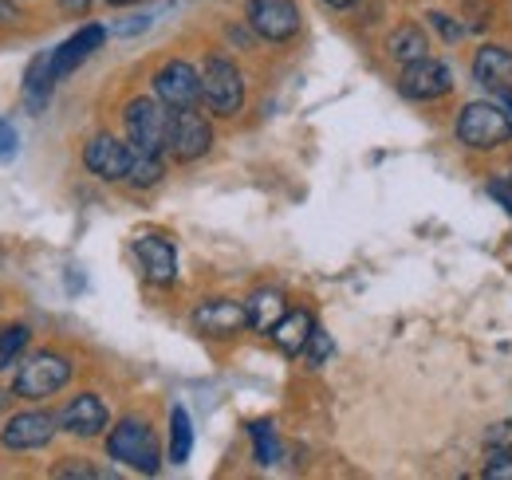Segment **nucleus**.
<instances>
[{
  "label": "nucleus",
  "mask_w": 512,
  "mask_h": 480,
  "mask_svg": "<svg viewBox=\"0 0 512 480\" xmlns=\"http://www.w3.org/2000/svg\"><path fill=\"white\" fill-rule=\"evenodd\" d=\"M60 425L71 437H99L107 429V406L95 394H75L60 414Z\"/></svg>",
  "instance_id": "nucleus-15"
},
{
  "label": "nucleus",
  "mask_w": 512,
  "mask_h": 480,
  "mask_svg": "<svg viewBox=\"0 0 512 480\" xmlns=\"http://www.w3.org/2000/svg\"><path fill=\"white\" fill-rule=\"evenodd\" d=\"M103 40H107V28H103V24H87V28H79L71 40H64V44L52 52V75H56V83H60L64 75H71L91 52H99Z\"/></svg>",
  "instance_id": "nucleus-14"
},
{
  "label": "nucleus",
  "mask_w": 512,
  "mask_h": 480,
  "mask_svg": "<svg viewBox=\"0 0 512 480\" xmlns=\"http://www.w3.org/2000/svg\"><path fill=\"white\" fill-rule=\"evenodd\" d=\"M213 146V126L205 115H197V107L170 111V130H166V150L178 162H197L201 154H209Z\"/></svg>",
  "instance_id": "nucleus-6"
},
{
  "label": "nucleus",
  "mask_w": 512,
  "mask_h": 480,
  "mask_svg": "<svg viewBox=\"0 0 512 480\" xmlns=\"http://www.w3.org/2000/svg\"><path fill=\"white\" fill-rule=\"evenodd\" d=\"M123 122H127V138L138 154H162L166 150V130H170V107L154 95V99H130L127 111H123Z\"/></svg>",
  "instance_id": "nucleus-4"
},
{
  "label": "nucleus",
  "mask_w": 512,
  "mask_h": 480,
  "mask_svg": "<svg viewBox=\"0 0 512 480\" xmlns=\"http://www.w3.org/2000/svg\"><path fill=\"white\" fill-rule=\"evenodd\" d=\"M162 178V154H138L134 150V158H130V170H127V181L134 189H150V185H158Z\"/></svg>",
  "instance_id": "nucleus-22"
},
{
  "label": "nucleus",
  "mask_w": 512,
  "mask_h": 480,
  "mask_svg": "<svg viewBox=\"0 0 512 480\" xmlns=\"http://www.w3.org/2000/svg\"><path fill=\"white\" fill-rule=\"evenodd\" d=\"M253 445H256V465H276L280 457V441H276V429L268 421H253Z\"/></svg>",
  "instance_id": "nucleus-23"
},
{
  "label": "nucleus",
  "mask_w": 512,
  "mask_h": 480,
  "mask_svg": "<svg viewBox=\"0 0 512 480\" xmlns=\"http://www.w3.org/2000/svg\"><path fill=\"white\" fill-rule=\"evenodd\" d=\"M327 355H331V339H327L323 327H316L312 339H308V347H304V359H308V366H323Z\"/></svg>",
  "instance_id": "nucleus-27"
},
{
  "label": "nucleus",
  "mask_w": 512,
  "mask_h": 480,
  "mask_svg": "<svg viewBox=\"0 0 512 480\" xmlns=\"http://www.w3.org/2000/svg\"><path fill=\"white\" fill-rule=\"evenodd\" d=\"M489 197H493V201H497V205H501V209L512 217V178H493V181H489Z\"/></svg>",
  "instance_id": "nucleus-29"
},
{
  "label": "nucleus",
  "mask_w": 512,
  "mask_h": 480,
  "mask_svg": "<svg viewBox=\"0 0 512 480\" xmlns=\"http://www.w3.org/2000/svg\"><path fill=\"white\" fill-rule=\"evenodd\" d=\"M107 453H111V461H123L127 469L146 473V477H154V473L162 469L158 437H154V429H150L146 421H138V418L119 421V425L111 429V437H107Z\"/></svg>",
  "instance_id": "nucleus-2"
},
{
  "label": "nucleus",
  "mask_w": 512,
  "mask_h": 480,
  "mask_svg": "<svg viewBox=\"0 0 512 480\" xmlns=\"http://www.w3.org/2000/svg\"><path fill=\"white\" fill-rule=\"evenodd\" d=\"M312 331H316V323H312V315H308V311H288V315H284L268 335H272V343H276L284 355H304V347H308Z\"/></svg>",
  "instance_id": "nucleus-17"
},
{
  "label": "nucleus",
  "mask_w": 512,
  "mask_h": 480,
  "mask_svg": "<svg viewBox=\"0 0 512 480\" xmlns=\"http://www.w3.org/2000/svg\"><path fill=\"white\" fill-rule=\"evenodd\" d=\"M60 8H64V12H71V16H83V12L91 8V0H60Z\"/></svg>",
  "instance_id": "nucleus-33"
},
{
  "label": "nucleus",
  "mask_w": 512,
  "mask_h": 480,
  "mask_svg": "<svg viewBox=\"0 0 512 480\" xmlns=\"http://www.w3.org/2000/svg\"><path fill=\"white\" fill-rule=\"evenodd\" d=\"M453 130H457V142L469 150H497L512 138V115L493 99H477L461 107Z\"/></svg>",
  "instance_id": "nucleus-1"
},
{
  "label": "nucleus",
  "mask_w": 512,
  "mask_h": 480,
  "mask_svg": "<svg viewBox=\"0 0 512 480\" xmlns=\"http://www.w3.org/2000/svg\"><path fill=\"white\" fill-rule=\"evenodd\" d=\"M134 256L142 264V276L154 284V288H170L178 280V252H174V240L158 237V233H146V237L134 240Z\"/></svg>",
  "instance_id": "nucleus-10"
},
{
  "label": "nucleus",
  "mask_w": 512,
  "mask_h": 480,
  "mask_svg": "<svg viewBox=\"0 0 512 480\" xmlns=\"http://www.w3.org/2000/svg\"><path fill=\"white\" fill-rule=\"evenodd\" d=\"M52 83H56V75H52V52H44V56H36V60L28 63V75H24V103H28L32 111H44V103H48V95H52Z\"/></svg>",
  "instance_id": "nucleus-20"
},
{
  "label": "nucleus",
  "mask_w": 512,
  "mask_h": 480,
  "mask_svg": "<svg viewBox=\"0 0 512 480\" xmlns=\"http://www.w3.org/2000/svg\"><path fill=\"white\" fill-rule=\"evenodd\" d=\"M12 150H16V130L0 119V158H8Z\"/></svg>",
  "instance_id": "nucleus-32"
},
{
  "label": "nucleus",
  "mask_w": 512,
  "mask_h": 480,
  "mask_svg": "<svg viewBox=\"0 0 512 480\" xmlns=\"http://www.w3.org/2000/svg\"><path fill=\"white\" fill-rule=\"evenodd\" d=\"M331 8H347V4H355V0H327Z\"/></svg>",
  "instance_id": "nucleus-35"
},
{
  "label": "nucleus",
  "mask_w": 512,
  "mask_h": 480,
  "mask_svg": "<svg viewBox=\"0 0 512 480\" xmlns=\"http://www.w3.org/2000/svg\"><path fill=\"white\" fill-rule=\"evenodd\" d=\"M245 16H249L256 36H264L272 44H284L300 32V12H296L292 0H249Z\"/></svg>",
  "instance_id": "nucleus-8"
},
{
  "label": "nucleus",
  "mask_w": 512,
  "mask_h": 480,
  "mask_svg": "<svg viewBox=\"0 0 512 480\" xmlns=\"http://www.w3.org/2000/svg\"><path fill=\"white\" fill-rule=\"evenodd\" d=\"M130 158H134V146H123L115 134H95L83 150V166L103 181H127Z\"/></svg>",
  "instance_id": "nucleus-11"
},
{
  "label": "nucleus",
  "mask_w": 512,
  "mask_h": 480,
  "mask_svg": "<svg viewBox=\"0 0 512 480\" xmlns=\"http://www.w3.org/2000/svg\"><path fill=\"white\" fill-rule=\"evenodd\" d=\"M190 449H193V425L186 406H174L170 410V461L174 465H186L190 461Z\"/></svg>",
  "instance_id": "nucleus-21"
},
{
  "label": "nucleus",
  "mask_w": 512,
  "mask_h": 480,
  "mask_svg": "<svg viewBox=\"0 0 512 480\" xmlns=\"http://www.w3.org/2000/svg\"><path fill=\"white\" fill-rule=\"evenodd\" d=\"M386 56L406 67V63L430 56V40H426V32H422L418 24H402L398 32H390V40H386Z\"/></svg>",
  "instance_id": "nucleus-19"
},
{
  "label": "nucleus",
  "mask_w": 512,
  "mask_h": 480,
  "mask_svg": "<svg viewBox=\"0 0 512 480\" xmlns=\"http://www.w3.org/2000/svg\"><path fill=\"white\" fill-rule=\"evenodd\" d=\"M193 327L209 339H229L241 327H249V307L237 300H205L193 311Z\"/></svg>",
  "instance_id": "nucleus-12"
},
{
  "label": "nucleus",
  "mask_w": 512,
  "mask_h": 480,
  "mask_svg": "<svg viewBox=\"0 0 512 480\" xmlns=\"http://www.w3.org/2000/svg\"><path fill=\"white\" fill-rule=\"evenodd\" d=\"M4 406H8V394H0V410H4Z\"/></svg>",
  "instance_id": "nucleus-37"
},
{
  "label": "nucleus",
  "mask_w": 512,
  "mask_h": 480,
  "mask_svg": "<svg viewBox=\"0 0 512 480\" xmlns=\"http://www.w3.org/2000/svg\"><path fill=\"white\" fill-rule=\"evenodd\" d=\"M249 327L256 331H272L284 315H288V303H284V292H276V288H260L249 296Z\"/></svg>",
  "instance_id": "nucleus-18"
},
{
  "label": "nucleus",
  "mask_w": 512,
  "mask_h": 480,
  "mask_svg": "<svg viewBox=\"0 0 512 480\" xmlns=\"http://www.w3.org/2000/svg\"><path fill=\"white\" fill-rule=\"evenodd\" d=\"M485 449H489V453H512V421L489 425V433H485Z\"/></svg>",
  "instance_id": "nucleus-26"
},
{
  "label": "nucleus",
  "mask_w": 512,
  "mask_h": 480,
  "mask_svg": "<svg viewBox=\"0 0 512 480\" xmlns=\"http://www.w3.org/2000/svg\"><path fill=\"white\" fill-rule=\"evenodd\" d=\"M398 91H402L406 99H414V103H434V99H442V95L453 91V75H449V67L442 60L422 56V60L402 67Z\"/></svg>",
  "instance_id": "nucleus-7"
},
{
  "label": "nucleus",
  "mask_w": 512,
  "mask_h": 480,
  "mask_svg": "<svg viewBox=\"0 0 512 480\" xmlns=\"http://www.w3.org/2000/svg\"><path fill=\"white\" fill-rule=\"evenodd\" d=\"M485 477L489 480H512V453H493L489 465H485Z\"/></svg>",
  "instance_id": "nucleus-28"
},
{
  "label": "nucleus",
  "mask_w": 512,
  "mask_h": 480,
  "mask_svg": "<svg viewBox=\"0 0 512 480\" xmlns=\"http://www.w3.org/2000/svg\"><path fill=\"white\" fill-rule=\"evenodd\" d=\"M426 20H430V28H434V32H438V36H442L446 44H457V40H461V36L469 32V28H465L461 20H453L449 12H430Z\"/></svg>",
  "instance_id": "nucleus-25"
},
{
  "label": "nucleus",
  "mask_w": 512,
  "mask_h": 480,
  "mask_svg": "<svg viewBox=\"0 0 512 480\" xmlns=\"http://www.w3.org/2000/svg\"><path fill=\"white\" fill-rule=\"evenodd\" d=\"M56 477H103V473H99V469H91V465H79V461H75V465H60V469H56Z\"/></svg>",
  "instance_id": "nucleus-31"
},
{
  "label": "nucleus",
  "mask_w": 512,
  "mask_h": 480,
  "mask_svg": "<svg viewBox=\"0 0 512 480\" xmlns=\"http://www.w3.org/2000/svg\"><path fill=\"white\" fill-rule=\"evenodd\" d=\"M107 4H115V8H123V4H138V0H107Z\"/></svg>",
  "instance_id": "nucleus-36"
},
{
  "label": "nucleus",
  "mask_w": 512,
  "mask_h": 480,
  "mask_svg": "<svg viewBox=\"0 0 512 480\" xmlns=\"http://www.w3.org/2000/svg\"><path fill=\"white\" fill-rule=\"evenodd\" d=\"M0 20H16V12H12V4H4V0H0Z\"/></svg>",
  "instance_id": "nucleus-34"
},
{
  "label": "nucleus",
  "mask_w": 512,
  "mask_h": 480,
  "mask_svg": "<svg viewBox=\"0 0 512 480\" xmlns=\"http://www.w3.org/2000/svg\"><path fill=\"white\" fill-rule=\"evenodd\" d=\"M67 378H71V362L56 351H40L20 366L16 374V394L28 398V402H40V398H52L56 390H64Z\"/></svg>",
  "instance_id": "nucleus-5"
},
{
  "label": "nucleus",
  "mask_w": 512,
  "mask_h": 480,
  "mask_svg": "<svg viewBox=\"0 0 512 480\" xmlns=\"http://www.w3.org/2000/svg\"><path fill=\"white\" fill-rule=\"evenodd\" d=\"M201 99L221 119H233L245 107V79L233 67V60H225V56L205 60V67H201Z\"/></svg>",
  "instance_id": "nucleus-3"
},
{
  "label": "nucleus",
  "mask_w": 512,
  "mask_h": 480,
  "mask_svg": "<svg viewBox=\"0 0 512 480\" xmlns=\"http://www.w3.org/2000/svg\"><path fill=\"white\" fill-rule=\"evenodd\" d=\"M142 28H150V16H127L123 24H115L119 36H134V32H142Z\"/></svg>",
  "instance_id": "nucleus-30"
},
{
  "label": "nucleus",
  "mask_w": 512,
  "mask_h": 480,
  "mask_svg": "<svg viewBox=\"0 0 512 480\" xmlns=\"http://www.w3.org/2000/svg\"><path fill=\"white\" fill-rule=\"evenodd\" d=\"M28 339H32V331L24 327V323H12V327H4L0 331V370H8L12 359L28 347Z\"/></svg>",
  "instance_id": "nucleus-24"
},
{
  "label": "nucleus",
  "mask_w": 512,
  "mask_h": 480,
  "mask_svg": "<svg viewBox=\"0 0 512 480\" xmlns=\"http://www.w3.org/2000/svg\"><path fill=\"white\" fill-rule=\"evenodd\" d=\"M473 79L489 91H509L512 83V52L505 44H485L477 56H473Z\"/></svg>",
  "instance_id": "nucleus-16"
},
{
  "label": "nucleus",
  "mask_w": 512,
  "mask_h": 480,
  "mask_svg": "<svg viewBox=\"0 0 512 480\" xmlns=\"http://www.w3.org/2000/svg\"><path fill=\"white\" fill-rule=\"evenodd\" d=\"M52 437H56V418L32 410V414H16V418L4 425L0 445H4V449H40V445H48Z\"/></svg>",
  "instance_id": "nucleus-13"
},
{
  "label": "nucleus",
  "mask_w": 512,
  "mask_h": 480,
  "mask_svg": "<svg viewBox=\"0 0 512 480\" xmlns=\"http://www.w3.org/2000/svg\"><path fill=\"white\" fill-rule=\"evenodd\" d=\"M154 95H158L170 111L197 107V103H201V75H197L186 60L162 63L158 75H154Z\"/></svg>",
  "instance_id": "nucleus-9"
}]
</instances>
